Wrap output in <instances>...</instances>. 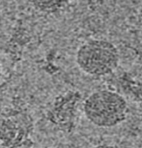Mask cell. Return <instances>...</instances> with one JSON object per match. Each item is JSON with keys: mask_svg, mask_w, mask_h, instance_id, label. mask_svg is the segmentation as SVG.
I'll return each instance as SVG.
<instances>
[{"mask_svg": "<svg viewBox=\"0 0 142 148\" xmlns=\"http://www.w3.org/2000/svg\"><path fill=\"white\" fill-rule=\"evenodd\" d=\"M84 114L91 123L99 127H113L126 119L128 111L124 97L112 90L93 92L84 104Z\"/></svg>", "mask_w": 142, "mask_h": 148, "instance_id": "obj_1", "label": "cell"}, {"mask_svg": "<svg viewBox=\"0 0 142 148\" xmlns=\"http://www.w3.org/2000/svg\"><path fill=\"white\" fill-rule=\"evenodd\" d=\"M120 60L118 48L106 40L93 39L84 42L76 54L79 68L91 76L109 75L117 68Z\"/></svg>", "mask_w": 142, "mask_h": 148, "instance_id": "obj_2", "label": "cell"}, {"mask_svg": "<svg viewBox=\"0 0 142 148\" xmlns=\"http://www.w3.org/2000/svg\"><path fill=\"white\" fill-rule=\"evenodd\" d=\"M92 148H119L116 145H107V144H103L100 145L95 146Z\"/></svg>", "mask_w": 142, "mask_h": 148, "instance_id": "obj_3", "label": "cell"}, {"mask_svg": "<svg viewBox=\"0 0 142 148\" xmlns=\"http://www.w3.org/2000/svg\"><path fill=\"white\" fill-rule=\"evenodd\" d=\"M1 75H2V68H1V63H0V79H1Z\"/></svg>", "mask_w": 142, "mask_h": 148, "instance_id": "obj_4", "label": "cell"}]
</instances>
